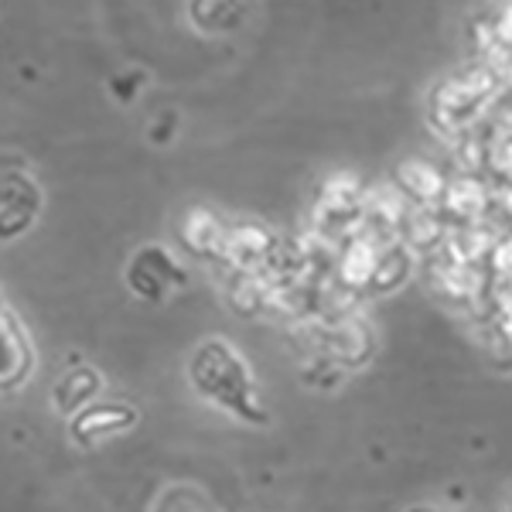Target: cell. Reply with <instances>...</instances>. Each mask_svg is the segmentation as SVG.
Listing matches in <instances>:
<instances>
[{
	"instance_id": "cell-1",
	"label": "cell",
	"mask_w": 512,
	"mask_h": 512,
	"mask_svg": "<svg viewBox=\"0 0 512 512\" xmlns=\"http://www.w3.org/2000/svg\"><path fill=\"white\" fill-rule=\"evenodd\" d=\"M192 376H195L198 390L216 396V400H222V403H229L236 414H239V410H243V414H250V410H253L250 403H246V393H250L246 373H243V366L233 359V352H229L226 345H219V342L202 345L198 355H195Z\"/></svg>"
},
{
	"instance_id": "cell-2",
	"label": "cell",
	"mask_w": 512,
	"mask_h": 512,
	"mask_svg": "<svg viewBox=\"0 0 512 512\" xmlns=\"http://www.w3.org/2000/svg\"><path fill=\"white\" fill-rule=\"evenodd\" d=\"M168 280H181L178 267L164 250H140L137 260L130 263V287L144 297H161Z\"/></svg>"
},
{
	"instance_id": "cell-3",
	"label": "cell",
	"mask_w": 512,
	"mask_h": 512,
	"mask_svg": "<svg viewBox=\"0 0 512 512\" xmlns=\"http://www.w3.org/2000/svg\"><path fill=\"white\" fill-rule=\"evenodd\" d=\"M270 250V236L256 226H239L233 233H226V243H222V253L236 263L239 270H250L267 256Z\"/></svg>"
},
{
	"instance_id": "cell-4",
	"label": "cell",
	"mask_w": 512,
	"mask_h": 512,
	"mask_svg": "<svg viewBox=\"0 0 512 512\" xmlns=\"http://www.w3.org/2000/svg\"><path fill=\"white\" fill-rule=\"evenodd\" d=\"M185 239L195 253H216L226 243V233H222L219 219L205 209H195L192 216L185 219Z\"/></svg>"
},
{
	"instance_id": "cell-5",
	"label": "cell",
	"mask_w": 512,
	"mask_h": 512,
	"mask_svg": "<svg viewBox=\"0 0 512 512\" xmlns=\"http://www.w3.org/2000/svg\"><path fill=\"white\" fill-rule=\"evenodd\" d=\"M376 263H379L376 246L352 243L349 253H345V260H342V277L349 280V284H366V280L376 277Z\"/></svg>"
},
{
	"instance_id": "cell-6",
	"label": "cell",
	"mask_w": 512,
	"mask_h": 512,
	"mask_svg": "<svg viewBox=\"0 0 512 512\" xmlns=\"http://www.w3.org/2000/svg\"><path fill=\"white\" fill-rule=\"evenodd\" d=\"M96 373L93 369H76V373H69L59 383V390H55V400H59V407L69 414V410H76L86 396H93L96 393Z\"/></svg>"
},
{
	"instance_id": "cell-7",
	"label": "cell",
	"mask_w": 512,
	"mask_h": 512,
	"mask_svg": "<svg viewBox=\"0 0 512 512\" xmlns=\"http://www.w3.org/2000/svg\"><path fill=\"white\" fill-rule=\"evenodd\" d=\"M369 349V335L362 332V325H355V321H342V325L332 328V352L335 355H345V359H362Z\"/></svg>"
},
{
	"instance_id": "cell-8",
	"label": "cell",
	"mask_w": 512,
	"mask_h": 512,
	"mask_svg": "<svg viewBox=\"0 0 512 512\" xmlns=\"http://www.w3.org/2000/svg\"><path fill=\"white\" fill-rule=\"evenodd\" d=\"M400 181L414 195H420V198H434L437 192H441V178H437V171H431L427 164H420V161L403 164V168H400Z\"/></svg>"
},
{
	"instance_id": "cell-9",
	"label": "cell",
	"mask_w": 512,
	"mask_h": 512,
	"mask_svg": "<svg viewBox=\"0 0 512 512\" xmlns=\"http://www.w3.org/2000/svg\"><path fill=\"white\" fill-rule=\"evenodd\" d=\"M134 420V414H130L127 407H103V414H86L79 420L76 427H72V434H96L99 427L103 431H117V427H123V424H130Z\"/></svg>"
},
{
	"instance_id": "cell-10",
	"label": "cell",
	"mask_w": 512,
	"mask_h": 512,
	"mask_svg": "<svg viewBox=\"0 0 512 512\" xmlns=\"http://www.w3.org/2000/svg\"><path fill=\"white\" fill-rule=\"evenodd\" d=\"M38 212L35 209H24V205H0V239H14L21 236L24 229L35 222Z\"/></svg>"
},
{
	"instance_id": "cell-11",
	"label": "cell",
	"mask_w": 512,
	"mask_h": 512,
	"mask_svg": "<svg viewBox=\"0 0 512 512\" xmlns=\"http://www.w3.org/2000/svg\"><path fill=\"white\" fill-rule=\"evenodd\" d=\"M485 205V195L478 192V185H472V181H461V185L451 188V209L461 212V216H478V209Z\"/></svg>"
}]
</instances>
